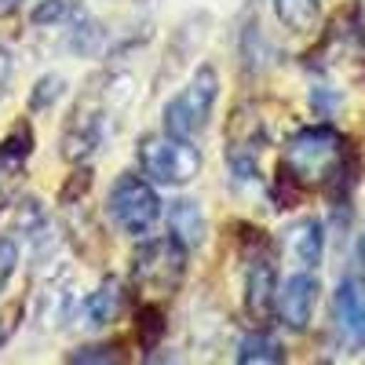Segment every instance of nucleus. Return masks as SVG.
<instances>
[{
  "instance_id": "obj_6",
  "label": "nucleus",
  "mask_w": 365,
  "mask_h": 365,
  "mask_svg": "<svg viewBox=\"0 0 365 365\" xmlns=\"http://www.w3.org/2000/svg\"><path fill=\"white\" fill-rule=\"evenodd\" d=\"M106 216L132 237H143L161 220V197L143 175H120L106 197Z\"/></svg>"
},
{
  "instance_id": "obj_11",
  "label": "nucleus",
  "mask_w": 365,
  "mask_h": 365,
  "mask_svg": "<svg viewBox=\"0 0 365 365\" xmlns=\"http://www.w3.org/2000/svg\"><path fill=\"white\" fill-rule=\"evenodd\" d=\"M285 249L289 256L303 267V270H314L325 256V227L318 220H299L289 227L285 234Z\"/></svg>"
},
{
  "instance_id": "obj_13",
  "label": "nucleus",
  "mask_w": 365,
  "mask_h": 365,
  "mask_svg": "<svg viewBox=\"0 0 365 365\" xmlns=\"http://www.w3.org/2000/svg\"><path fill=\"white\" fill-rule=\"evenodd\" d=\"M168 230H172L187 249H197L201 241H205V216H201L197 201H187V197L172 201V205H168Z\"/></svg>"
},
{
  "instance_id": "obj_2",
  "label": "nucleus",
  "mask_w": 365,
  "mask_h": 365,
  "mask_svg": "<svg viewBox=\"0 0 365 365\" xmlns=\"http://www.w3.org/2000/svg\"><path fill=\"white\" fill-rule=\"evenodd\" d=\"M187 245L168 230L161 237H146L143 245L132 252V285L139 289V296L146 303L154 299H168L187 274Z\"/></svg>"
},
{
  "instance_id": "obj_18",
  "label": "nucleus",
  "mask_w": 365,
  "mask_h": 365,
  "mask_svg": "<svg viewBox=\"0 0 365 365\" xmlns=\"http://www.w3.org/2000/svg\"><path fill=\"white\" fill-rule=\"evenodd\" d=\"M15 267H19V245H15L11 237H0V292L8 289Z\"/></svg>"
},
{
  "instance_id": "obj_19",
  "label": "nucleus",
  "mask_w": 365,
  "mask_h": 365,
  "mask_svg": "<svg viewBox=\"0 0 365 365\" xmlns=\"http://www.w3.org/2000/svg\"><path fill=\"white\" fill-rule=\"evenodd\" d=\"M11 73H15V58H11V51L4 44H0V103H4L8 88H11Z\"/></svg>"
},
{
  "instance_id": "obj_12",
  "label": "nucleus",
  "mask_w": 365,
  "mask_h": 365,
  "mask_svg": "<svg viewBox=\"0 0 365 365\" xmlns=\"http://www.w3.org/2000/svg\"><path fill=\"white\" fill-rule=\"evenodd\" d=\"M120 303H125V292H120V282L117 278H106L96 292H88L84 303H81V314H84V325L91 329H103L110 325L117 314H120Z\"/></svg>"
},
{
  "instance_id": "obj_16",
  "label": "nucleus",
  "mask_w": 365,
  "mask_h": 365,
  "mask_svg": "<svg viewBox=\"0 0 365 365\" xmlns=\"http://www.w3.org/2000/svg\"><path fill=\"white\" fill-rule=\"evenodd\" d=\"M77 15V0H41L34 8V26H70Z\"/></svg>"
},
{
  "instance_id": "obj_17",
  "label": "nucleus",
  "mask_w": 365,
  "mask_h": 365,
  "mask_svg": "<svg viewBox=\"0 0 365 365\" xmlns=\"http://www.w3.org/2000/svg\"><path fill=\"white\" fill-rule=\"evenodd\" d=\"M63 91H66V81L58 73L41 77L37 88H34V96H29V103H34V110H48V106H55L58 99H63Z\"/></svg>"
},
{
  "instance_id": "obj_5",
  "label": "nucleus",
  "mask_w": 365,
  "mask_h": 365,
  "mask_svg": "<svg viewBox=\"0 0 365 365\" xmlns=\"http://www.w3.org/2000/svg\"><path fill=\"white\" fill-rule=\"evenodd\" d=\"M216 99H220V77L212 66H201L187 81V88L165 106V132L179 135V139H197L208 128V117L216 110Z\"/></svg>"
},
{
  "instance_id": "obj_4",
  "label": "nucleus",
  "mask_w": 365,
  "mask_h": 365,
  "mask_svg": "<svg viewBox=\"0 0 365 365\" xmlns=\"http://www.w3.org/2000/svg\"><path fill=\"white\" fill-rule=\"evenodd\" d=\"M135 158H139L143 175L150 182H158V187H187L201 168V154L194 139H179L168 132L146 135L135 150Z\"/></svg>"
},
{
  "instance_id": "obj_9",
  "label": "nucleus",
  "mask_w": 365,
  "mask_h": 365,
  "mask_svg": "<svg viewBox=\"0 0 365 365\" xmlns=\"http://www.w3.org/2000/svg\"><path fill=\"white\" fill-rule=\"evenodd\" d=\"M336 307V325L344 332V340L358 351H365V282L361 278H344L332 296Z\"/></svg>"
},
{
  "instance_id": "obj_20",
  "label": "nucleus",
  "mask_w": 365,
  "mask_h": 365,
  "mask_svg": "<svg viewBox=\"0 0 365 365\" xmlns=\"http://www.w3.org/2000/svg\"><path fill=\"white\" fill-rule=\"evenodd\" d=\"M70 361H120V354H113V347H84L70 354Z\"/></svg>"
},
{
  "instance_id": "obj_15",
  "label": "nucleus",
  "mask_w": 365,
  "mask_h": 365,
  "mask_svg": "<svg viewBox=\"0 0 365 365\" xmlns=\"http://www.w3.org/2000/svg\"><path fill=\"white\" fill-rule=\"evenodd\" d=\"M274 11L289 34H311L322 15V0H274Z\"/></svg>"
},
{
  "instance_id": "obj_7",
  "label": "nucleus",
  "mask_w": 365,
  "mask_h": 365,
  "mask_svg": "<svg viewBox=\"0 0 365 365\" xmlns=\"http://www.w3.org/2000/svg\"><path fill=\"white\" fill-rule=\"evenodd\" d=\"M318 278L311 270H296L285 278V285H278V299H274V314L282 318V325L289 332H303L314 318V307H318Z\"/></svg>"
},
{
  "instance_id": "obj_1",
  "label": "nucleus",
  "mask_w": 365,
  "mask_h": 365,
  "mask_svg": "<svg viewBox=\"0 0 365 365\" xmlns=\"http://www.w3.org/2000/svg\"><path fill=\"white\" fill-rule=\"evenodd\" d=\"M351 150L347 139L332 125H307L299 128L282 154V179L292 187H332L336 194L347 190L351 182Z\"/></svg>"
},
{
  "instance_id": "obj_23",
  "label": "nucleus",
  "mask_w": 365,
  "mask_h": 365,
  "mask_svg": "<svg viewBox=\"0 0 365 365\" xmlns=\"http://www.w3.org/2000/svg\"><path fill=\"white\" fill-rule=\"evenodd\" d=\"M22 4V0H0V15H8V11H15Z\"/></svg>"
},
{
  "instance_id": "obj_21",
  "label": "nucleus",
  "mask_w": 365,
  "mask_h": 365,
  "mask_svg": "<svg viewBox=\"0 0 365 365\" xmlns=\"http://www.w3.org/2000/svg\"><path fill=\"white\" fill-rule=\"evenodd\" d=\"M311 103L329 117V113H332V106L340 103V96H336V91H329V88H314V91H311Z\"/></svg>"
},
{
  "instance_id": "obj_10",
  "label": "nucleus",
  "mask_w": 365,
  "mask_h": 365,
  "mask_svg": "<svg viewBox=\"0 0 365 365\" xmlns=\"http://www.w3.org/2000/svg\"><path fill=\"white\" fill-rule=\"evenodd\" d=\"M274 299H278V278L267 256L252 259L249 278H245V311L252 322H267L274 314Z\"/></svg>"
},
{
  "instance_id": "obj_14",
  "label": "nucleus",
  "mask_w": 365,
  "mask_h": 365,
  "mask_svg": "<svg viewBox=\"0 0 365 365\" xmlns=\"http://www.w3.org/2000/svg\"><path fill=\"white\" fill-rule=\"evenodd\" d=\"M237 361L241 365H278V361H285V347L274 340L270 332L256 329L237 344Z\"/></svg>"
},
{
  "instance_id": "obj_3",
  "label": "nucleus",
  "mask_w": 365,
  "mask_h": 365,
  "mask_svg": "<svg viewBox=\"0 0 365 365\" xmlns=\"http://www.w3.org/2000/svg\"><path fill=\"white\" fill-rule=\"evenodd\" d=\"M110 113H113L110 84L103 88L99 81H91V88L77 99V106L70 110L66 125H63V158H66L70 165L88 161V158L103 146L106 125H110Z\"/></svg>"
},
{
  "instance_id": "obj_8",
  "label": "nucleus",
  "mask_w": 365,
  "mask_h": 365,
  "mask_svg": "<svg viewBox=\"0 0 365 365\" xmlns=\"http://www.w3.org/2000/svg\"><path fill=\"white\" fill-rule=\"evenodd\" d=\"M29 150H34V135H29V128H15L4 143H0V212H4L22 190Z\"/></svg>"
},
{
  "instance_id": "obj_22",
  "label": "nucleus",
  "mask_w": 365,
  "mask_h": 365,
  "mask_svg": "<svg viewBox=\"0 0 365 365\" xmlns=\"http://www.w3.org/2000/svg\"><path fill=\"white\" fill-rule=\"evenodd\" d=\"M354 263H358V278L365 282V230H361L358 241H354Z\"/></svg>"
}]
</instances>
